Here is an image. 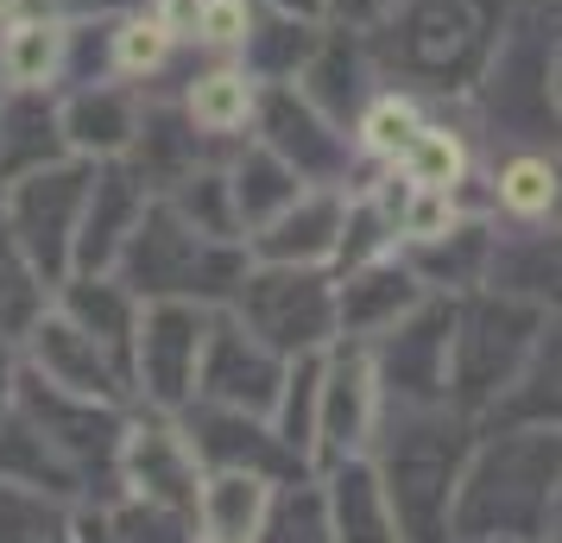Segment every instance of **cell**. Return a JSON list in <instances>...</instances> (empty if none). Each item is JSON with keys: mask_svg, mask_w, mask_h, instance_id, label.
I'll return each instance as SVG.
<instances>
[{"mask_svg": "<svg viewBox=\"0 0 562 543\" xmlns=\"http://www.w3.org/2000/svg\"><path fill=\"white\" fill-rule=\"evenodd\" d=\"M259 543H341L329 524V499H323V480L304 474V480H284L272 493V518H266V531Z\"/></svg>", "mask_w": 562, "mask_h": 543, "instance_id": "cell-31", "label": "cell"}, {"mask_svg": "<svg viewBox=\"0 0 562 543\" xmlns=\"http://www.w3.org/2000/svg\"><path fill=\"white\" fill-rule=\"evenodd\" d=\"M7 13H13V7H7V0H0V26H7Z\"/></svg>", "mask_w": 562, "mask_h": 543, "instance_id": "cell-41", "label": "cell"}, {"mask_svg": "<svg viewBox=\"0 0 562 543\" xmlns=\"http://www.w3.org/2000/svg\"><path fill=\"white\" fill-rule=\"evenodd\" d=\"M550 543H562V538H550Z\"/></svg>", "mask_w": 562, "mask_h": 543, "instance_id": "cell-43", "label": "cell"}, {"mask_svg": "<svg viewBox=\"0 0 562 543\" xmlns=\"http://www.w3.org/2000/svg\"><path fill=\"white\" fill-rule=\"evenodd\" d=\"M380 417H385V398H380V373H373L367 341H335L329 366H323L316 467L348 462V455H367V449H373V430H380Z\"/></svg>", "mask_w": 562, "mask_h": 543, "instance_id": "cell-12", "label": "cell"}, {"mask_svg": "<svg viewBox=\"0 0 562 543\" xmlns=\"http://www.w3.org/2000/svg\"><path fill=\"white\" fill-rule=\"evenodd\" d=\"M550 310L518 297V291H468L456 304V366H449V386H456V411L468 417H493L512 398V386L525 380V366L537 354Z\"/></svg>", "mask_w": 562, "mask_h": 543, "instance_id": "cell-4", "label": "cell"}, {"mask_svg": "<svg viewBox=\"0 0 562 543\" xmlns=\"http://www.w3.org/2000/svg\"><path fill=\"white\" fill-rule=\"evenodd\" d=\"M323 366H329V348H323V354H297L291 373H284L279 411H272L279 437L291 442L310 467H316V423H323Z\"/></svg>", "mask_w": 562, "mask_h": 543, "instance_id": "cell-26", "label": "cell"}, {"mask_svg": "<svg viewBox=\"0 0 562 543\" xmlns=\"http://www.w3.org/2000/svg\"><path fill=\"white\" fill-rule=\"evenodd\" d=\"M323 499H329V524L341 543H405L398 512H392V493H385L373 455H348V462L316 467Z\"/></svg>", "mask_w": 562, "mask_h": 543, "instance_id": "cell-20", "label": "cell"}, {"mask_svg": "<svg viewBox=\"0 0 562 543\" xmlns=\"http://www.w3.org/2000/svg\"><path fill=\"white\" fill-rule=\"evenodd\" d=\"M183 430H190V442H196V455H203L209 474H266V480H304V474H316V467L291 449V442L279 437V423L272 417H254V411H228V405H190L183 411Z\"/></svg>", "mask_w": 562, "mask_h": 543, "instance_id": "cell-11", "label": "cell"}, {"mask_svg": "<svg viewBox=\"0 0 562 543\" xmlns=\"http://www.w3.org/2000/svg\"><path fill=\"white\" fill-rule=\"evenodd\" d=\"M171 45H178V32L158 20V7L153 13H121L108 32V70L121 82H146L171 64Z\"/></svg>", "mask_w": 562, "mask_h": 543, "instance_id": "cell-29", "label": "cell"}, {"mask_svg": "<svg viewBox=\"0 0 562 543\" xmlns=\"http://www.w3.org/2000/svg\"><path fill=\"white\" fill-rule=\"evenodd\" d=\"M272 7H279V13H297V20H316V13H323V0H272Z\"/></svg>", "mask_w": 562, "mask_h": 543, "instance_id": "cell-39", "label": "cell"}, {"mask_svg": "<svg viewBox=\"0 0 562 543\" xmlns=\"http://www.w3.org/2000/svg\"><path fill=\"white\" fill-rule=\"evenodd\" d=\"M254 127H259V146H272V152H279L310 190H335L341 165H348V146H341L335 121L310 102L304 89H291V82H266V89H259Z\"/></svg>", "mask_w": 562, "mask_h": 543, "instance_id": "cell-14", "label": "cell"}, {"mask_svg": "<svg viewBox=\"0 0 562 543\" xmlns=\"http://www.w3.org/2000/svg\"><path fill=\"white\" fill-rule=\"evenodd\" d=\"M26 373H38V380H45V386H57V392L102 398V405H127V386H133V366L121 361L108 341L89 336L82 323H70L57 304L32 323V336H26Z\"/></svg>", "mask_w": 562, "mask_h": 543, "instance_id": "cell-10", "label": "cell"}, {"mask_svg": "<svg viewBox=\"0 0 562 543\" xmlns=\"http://www.w3.org/2000/svg\"><path fill=\"white\" fill-rule=\"evenodd\" d=\"M398 253H405V265L424 279V291H436V297H468V291H486V279H493L499 234H493V222H481V215H456L442 234L405 240Z\"/></svg>", "mask_w": 562, "mask_h": 543, "instance_id": "cell-17", "label": "cell"}, {"mask_svg": "<svg viewBox=\"0 0 562 543\" xmlns=\"http://www.w3.org/2000/svg\"><path fill=\"white\" fill-rule=\"evenodd\" d=\"M486 423H543V430H562V316L543 323L525 380L512 386V398Z\"/></svg>", "mask_w": 562, "mask_h": 543, "instance_id": "cell-24", "label": "cell"}, {"mask_svg": "<svg viewBox=\"0 0 562 543\" xmlns=\"http://www.w3.org/2000/svg\"><path fill=\"white\" fill-rule=\"evenodd\" d=\"M146 127V102L133 95L127 82H82L57 102V133H64V152L108 165V158H127L133 139Z\"/></svg>", "mask_w": 562, "mask_h": 543, "instance_id": "cell-15", "label": "cell"}, {"mask_svg": "<svg viewBox=\"0 0 562 543\" xmlns=\"http://www.w3.org/2000/svg\"><path fill=\"white\" fill-rule=\"evenodd\" d=\"M183 114L196 121V133L203 139H228V133H240L247 121L259 114V77L254 70H203V77H190V89H183Z\"/></svg>", "mask_w": 562, "mask_h": 543, "instance_id": "cell-25", "label": "cell"}, {"mask_svg": "<svg viewBox=\"0 0 562 543\" xmlns=\"http://www.w3.org/2000/svg\"><path fill=\"white\" fill-rule=\"evenodd\" d=\"M550 222L562 228V158H557V208H550Z\"/></svg>", "mask_w": 562, "mask_h": 543, "instance_id": "cell-40", "label": "cell"}, {"mask_svg": "<svg viewBox=\"0 0 562 543\" xmlns=\"http://www.w3.org/2000/svg\"><path fill=\"white\" fill-rule=\"evenodd\" d=\"M335 7H341L348 20H373V13H392L398 0H335Z\"/></svg>", "mask_w": 562, "mask_h": 543, "instance_id": "cell-38", "label": "cell"}, {"mask_svg": "<svg viewBox=\"0 0 562 543\" xmlns=\"http://www.w3.org/2000/svg\"><path fill=\"white\" fill-rule=\"evenodd\" d=\"M228 310L284 361L341 341V291L329 265H254Z\"/></svg>", "mask_w": 562, "mask_h": 543, "instance_id": "cell-6", "label": "cell"}, {"mask_svg": "<svg viewBox=\"0 0 562 543\" xmlns=\"http://www.w3.org/2000/svg\"><path fill=\"white\" fill-rule=\"evenodd\" d=\"M127 499H153L171 512H203V480L209 467L196 455V442L183 430V417L171 411H133L127 442H121V474H114Z\"/></svg>", "mask_w": 562, "mask_h": 543, "instance_id": "cell-9", "label": "cell"}, {"mask_svg": "<svg viewBox=\"0 0 562 543\" xmlns=\"http://www.w3.org/2000/svg\"><path fill=\"white\" fill-rule=\"evenodd\" d=\"M474 442H481V417L456 411V405L380 417L367 455L392 493L405 543H456V499L461 474L474 462Z\"/></svg>", "mask_w": 562, "mask_h": 543, "instance_id": "cell-2", "label": "cell"}, {"mask_svg": "<svg viewBox=\"0 0 562 543\" xmlns=\"http://www.w3.org/2000/svg\"><path fill=\"white\" fill-rule=\"evenodd\" d=\"M254 26H259L254 0H203V26H196V38H203L209 52H247Z\"/></svg>", "mask_w": 562, "mask_h": 543, "instance_id": "cell-36", "label": "cell"}, {"mask_svg": "<svg viewBox=\"0 0 562 543\" xmlns=\"http://www.w3.org/2000/svg\"><path fill=\"white\" fill-rule=\"evenodd\" d=\"M557 538H562V512H557Z\"/></svg>", "mask_w": 562, "mask_h": 543, "instance_id": "cell-42", "label": "cell"}, {"mask_svg": "<svg viewBox=\"0 0 562 543\" xmlns=\"http://www.w3.org/2000/svg\"><path fill=\"white\" fill-rule=\"evenodd\" d=\"M114 272L139 291V304L183 297V304L228 310L240 297V285H247V272H254V253H247V240H209V234H196L165 196H153L146 222L133 228Z\"/></svg>", "mask_w": 562, "mask_h": 543, "instance_id": "cell-3", "label": "cell"}, {"mask_svg": "<svg viewBox=\"0 0 562 543\" xmlns=\"http://www.w3.org/2000/svg\"><path fill=\"white\" fill-rule=\"evenodd\" d=\"M562 512V430L481 423L474 462L461 474L456 543H550Z\"/></svg>", "mask_w": 562, "mask_h": 543, "instance_id": "cell-1", "label": "cell"}, {"mask_svg": "<svg viewBox=\"0 0 562 543\" xmlns=\"http://www.w3.org/2000/svg\"><path fill=\"white\" fill-rule=\"evenodd\" d=\"M398 171H405L417 190H449V196H456L461 171H468V152H461V139L449 127H417V139H411L405 158H398Z\"/></svg>", "mask_w": 562, "mask_h": 543, "instance_id": "cell-34", "label": "cell"}, {"mask_svg": "<svg viewBox=\"0 0 562 543\" xmlns=\"http://www.w3.org/2000/svg\"><path fill=\"white\" fill-rule=\"evenodd\" d=\"M108 543H203V524L190 512H171V506L121 493V506L108 512Z\"/></svg>", "mask_w": 562, "mask_h": 543, "instance_id": "cell-33", "label": "cell"}, {"mask_svg": "<svg viewBox=\"0 0 562 543\" xmlns=\"http://www.w3.org/2000/svg\"><path fill=\"white\" fill-rule=\"evenodd\" d=\"M335 291H341V341H380L385 329H398V323L430 297L424 279L405 265V253L373 259V265H360V272H341Z\"/></svg>", "mask_w": 562, "mask_h": 543, "instance_id": "cell-19", "label": "cell"}, {"mask_svg": "<svg viewBox=\"0 0 562 543\" xmlns=\"http://www.w3.org/2000/svg\"><path fill=\"white\" fill-rule=\"evenodd\" d=\"M486 285L518 291L543 304L550 316H562V228L550 222H518V234H499V253H493V279Z\"/></svg>", "mask_w": 562, "mask_h": 543, "instance_id": "cell-21", "label": "cell"}, {"mask_svg": "<svg viewBox=\"0 0 562 543\" xmlns=\"http://www.w3.org/2000/svg\"><path fill=\"white\" fill-rule=\"evenodd\" d=\"M165 203L178 208L196 234H209V240H247V228H240V203H234V178L228 171H215V165L190 171Z\"/></svg>", "mask_w": 562, "mask_h": 543, "instance_id": "cell-27", "label": "cell"}, {"mask_svg": "<svg viewBox=\"0 0 562 543\" xmlns=\"http://www.w3.org/2000/svg\"><path fill=\"white\" fill-rule=\"evenodd\" d=\"M360 152H373V158H405V146L417 139V108L405 102V95H380V102L360 114Z\"/></svg>", "mask_w": 562, "mask_h": 543, "instance_id": "cell-35", "label": "cell"}, {"mask_svg": "<svg viewBox=\"0 0 562 543\" xmlns=\"http://www.w3.org/2000/svg\"><path fill=\"white\" fill-rule=\"evenodd\" d=\"M228 178H234V203H240V228H247V240H254L266 222H279L284 208L310 190V183L297 178L272 146H247V152L234 158Z\"/></svg>", "mask_w": 562, "mask_h": 543, "instance_id": "cell-23", "label": "cell"}, {"mask_svg": "<svg viewBox=\"0 0 562 543\" xmlns=\"http://www.w3.org/2000/svg\"><path fill=\"white\" fill-rule=\"evenodd\" d=\"M341 228H348V196L341 190H304L279 222H266L247 240V253H254V265H335Z\"/></svg>", "mask_w": 562, "mask_h": 543, "instance_id": "cell-18", "label": "cell"}, {"mask_svg": "<svg viewBox=\"0 0 562 543\" xmlns=\"http://www.w3.org/2000/svg\"><path fill=\"white\" fill-rule=\"evenodd\" d=\"M70 13L57 7H13L0 26V89L7 95H52L70 70Z\"/></svg>", "mask_w": 562, "mask_h": 543, "instance_id": "cell-16", "label": "cell"}, {"mask_svg": "<svg viewBox=\"0 0 562 543\" xmlns=\"http://www.w3.org/2000/svg\"><path fill=\"white\" fill-rule=\"evenodd\" d=\"M52 297H57V291L38 279V265L20 253V240L0 228V336L26 341L32 323L52 310Z\"/></svg>", "mask_w": 562, "mask_h": 543, "instance_id": "cell-28", "label": "cell"}, {"mask_svg": "<svg viewBox=\"0 0 562 543\" xmlns=\"http://www.w3.org/2000/svg\"><path fill=\"white\" fill-rule=\"evenodd\" d=\"M70 531L77 524L57 512V493L0 480V543H64Z\"/></svg>", "mask_w": 562, "mask_h": 543, "instance_id": "cell-32", "label": "cell"}, {"mask_svg": "<svg viewBox=\"0 0 562 543\" xmlns=\"http://www.w3.org/2000/svg\"><path fill=\"white\" fill-rule=\"evenodd\" d=\"M89 190H95L89 158H52L38 171H20V178L0 183V228L20 240V253L38 265V279L52 291L77 272V228L82 208H89Z\"/></svg>", "mask_w": 562, "mask_h": 543, "instance_id": "cell-5", "label": "cell"}, {"mask_svg": "<svg viewBox=\"0 0 562 543\" xmlns=\"http://www.w3.org/2000/svg\"><path fill=\"white\" fill-rule=\"evenodd\" d=\"M493 543H499V538H493Z\"/></svg>", "mask_w": 562, "mask_h": 543, "instance_id": "cell-44", "label": "cell"}, {"mask_svg": "<svg viewBox=\"0 0 562 543\" xmlns=\"http://www.w3.org/2000/svg\"><path fill=\"white\" fill-rule=\"evenodd\" d=\"M456 304L461 297H436L430 291L398 329H385L380 341H367L385 411L456 405V386H449V366H456Z\"/></svg>", "mask_w": 562, "mask_h": 543, "instance_id": "cell-8", "label": "cell"}, {"mask_svg": "<svg viewBox=\"0 0 562 543\" xmlns=\"http://www.w3.org/2000/svg\"><path fill=\"white\" fill-rule=\"evenodd\" d=\"M215 336V310L209 304H183V297H158L139 310L133 329V392L146 411L183 417L203 392V354Z\"/></svg>", "mask_w": 562, "mask_h": 543, "instance_id": "cell-7", "label": "cell"}, {"mask_svg": "<svg viewBox=\"0 0 562 543\" xmlns=\"http://www.w3.org/2000/svg\"><path fill=\"white\" fill-rule=\"evenodd\" d=\"M20 348H13V336H0V423L13 417V405H20Z\"/></svg>", "mask_w": 562, "mask_h": 543, "instance_id": "cell-37", "label": "cell"}, {"mask_svg": "<svg viewBox=\"0 0 562 543\" xmlns=\"http://www.w3.org/2000/svg\"><path fill=\"white\" fill-rule=\"evenodd\" d=\"M284 373H291L284 354H272L234 310H215V336H209V354H203V392H196L203 405L272 417L279 411V392H284Z\"/></svg>", "mask_w": 562, "mask_h": 543, "instance_id": "cell-13", "label": "cell"}, {"mask_svg": "<svg viewBox=\"0 0 562 543\" xmlns=\"http://www.w3.org/2000/svg\"><path fill=\"white\" fill-rule=\"evenodd\" d=\"M493 203L506 208L512 222H550L557 208V158L550 152H512L493 171Z\"/></svg>", "mask_w": 562, "mask_h": 543, "instance_id": "cell-30", "label": "cell"}, {"mask_svg": "<svg viewBox=\"0 0 562 543\" xmlns=\"http://www.w3.org/2000/svg\"><path fill=\"white\" fill-rule=\"evenodd\" d=\"M272 493L279 480H266V474H209L203 480V543H259L266 531V518H272Z\"/></svg>", "mask_w": 562, "mask_h": 543, "instance_id": "cell-22", "label": "cell"}]
</instances>
